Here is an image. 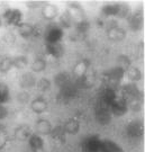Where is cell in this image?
<instances>
[{
	"instance_id": "obj_1",
	"label": "cell",
	"mask_w": 145,
	"mask_h": 152,
	"mask_svg": "<svg viewBox=\"0 0 145 152\" xmlns=\"http://www.w3.org/2000/svg\"><path fill=\"white\" fill-rule=\"evenodd\" d=\"M44 38L46 43H60L63 38V29L58 24H50L44 32Z\"/></svg>"
},
{
	"instance_id": "obj_2",
	"label": "cell",
	"mask_w": 145,
	"mask_h": 152,
	"mask_svg": "<svg viewBox=\"0 0 145 152\" xmlns=\"http://www.w3.org/2000/svg\"><path fill=\"white\" fill-rule=\"evenodd\" d=\"M95 117L100 125H108L111 122L113 115L110 113V108L101 103H98L95 108Z\"/></svg>"
},
{
	"instance_id": "obj_3",
	"label": "cell",
	"mask_w": 145,
	"mask_h": 152,
	"mask_svg": "<svg viewBox=\"0 0 145 152\" xmlns=\"http://www.w3.org/2000/svg\"><path fill=\"white\" fill-rule=\"evenodd\" d=\"M122 92H123V96L122 97L125 100H130V99H140L143 100V92L140 90V88L137 87L136 83L133 82H129L126 83L122 87Z\"/></svg>"
},
{
	"instance_id": "obj_4",
	"label": "cell",
	"mask_w": 145,
	"mask_h": 152,
	"mask_svg": "<svg viewBox=\"0 0 145 152\" xmlns=\"http://www.w3.org/2000/svg\"><path fill=\"white\" fill-rule=\"evenodd\" d=\"M2 18L5 19V22L8 25L18 27L23 23V12L17 8H9V9L5 10Z\"/></svg>"
},
{
	"instance_id": "obj_5",
	"label": "cell",
	"mask_w": 145,
	"mask_h": 152,
	"mask_svg": "<svg viewBox=\"0 0 145 152\" xmlns=\"http://www.w3.org/2000/svg\"><path fill=\"white\" fill-rule=\"evenodd\" d=\"M101 140L98 135H90L81 142L82 152H100Z\"/></svg>"
},
{
	"instance_id": "obj_6",
	"label": "cell",
	"mask_w": 145,
	"mask_h": 152,
	"mask_svg": "<svg viewBox=\"0 0 145 152\" xmlns=\"http://www.w3.org/2000/svg\"><path fill=\"white\" fill-rule=\"evenodd\" d=\"M68 15L71 17L73 23H80L86 20V12L83 10V8L81 7V5L77 4V2H71L68 5Z\"/></svg>"
},
{
	"instance_id": "obj_7",
	"label": "cell",
	"mask_w": 145,
	"mask_h": 152,
	"mask_svg": "<svg viewBox=\"0 0 145 152\" xmlns=\"http://www.w3.org/2000/svg\"><path fill=\"white\" fill-rule=\"evenodd\" d=\"M77 95H78V87L72 82L65 87L60 88L58 98H59V100L63 102V103H69L77 97Z\"/></svg>"
},
{
	"instance_id": "obj_8",
	"label": "cell",
	"mask_w": 145,
	"mask_h": 152,
	"mask_svg": "<svg viewBox=\"0 0 145 152\" xmlns=\"http://www.w3.org/2000/svg\"><path fill=\"white\" fill-rule=\"evenodd\" d=\"M126 134L132 139H138L144 134V124L141 121H132L126 126Z\"/></svg>"
},
{
	"instance_id": "obj_9",
	"label": "cell",
	"mask_w": 145,
	"mask_h": 152,
	"mask_svg": "<svg viewBox=\"0 0 145 152\" xmlns=\"http://www.w3.org/2000/svg\"><path fill=\"white\" fill-rule=\"evenodd\" d=\"M110 113L113 116H116V117H122L124 115L127 113V103L126 100L124 99L123 97H117L115 99L111 105H110Z\"/></svg>"
},
{
	"instance_id": "obj_10",
	"label": "cell",
	"mask_w": 145,
	"mask_h": 152,
	"mask_svg": "<svg viewBox=\"0 0 145 152\" xmlns=\"http://www.w3.org/2000/svg\"><path fill=\"white\" fill-rule=\"evenodd\" d=\"M128 25L130 31L133 32H138L143 28V24H144V17H143V12L141 10H137L135 12H132V15L129 16Z\"/></svg>"
},
{
	"instance_id": "obj_11",
	"label": "cell",
	"mask_w": 145,
	"mask_h": 152,
	"mask_svg": "<svg viewBox=\"0 0 145 152\" xmlns=\"http://www.w3.org/2000/svg\"><path fill=\"white\" fill-rule=\"evenodd\" d=\"M118 97L117 96V91L113 89V88L106 87L103 88V90L100 94V98H99V103L106 105L108 107H110V105L115 102V99Z\"/></svg>"
},
{
	"instance_id": "obj_12",
	"label": "cell",
	"mask_w": 145,
	"mask_h": 152,
	"mask_svg": "<svg viewBox=\"0 0 145 152\" xmlns=\"http://www.w3.org/2000/svg\"><path fill=\"white\" fill-rule=\"evenodd\" d=\"M37 79L33 72H24L19 78V85L23 89H32L36 86Z\"/></svg>"
},
{
	"instance_id": "obj_13",
	"label": "cell",
	"mask_w": 145,
	"mask_h": 152,
	"mask_svg": "<svg viewBox=\"0 0 145 152\" xmlns=\"http://www.w3.org/2000/svg\"><path fill=\"white\" fill-rule=\"evenodd\" d=\"M96 79H97V73L95 72V70L89 69L83 76L80 77L78 79V82H79V85L82 88H91L95 85Z\"/></svg>"
},
{
	"instance_id": "obj_14",
	"label": "cell",
	"mask_w": 145,
	"mask_h": 152,
	"mask_svg": "<svg viewBox=\"0 0 145 152\" xmlns=\"http://www.w3.org/2000/svg\"><path fill=\"white\" fill-rule=\"evenodd\" d=\"M45 50H46L47 54L55 59H61L64 55V46L61 43H46Z\"/></svg>"
},
{
	"instance_id": "obj_15",
	"label": "cell",
	"mask_w": 145,
	"mask_h": 152,
	"mask_svg": "<svg viewBox=\"0 0 145 152\" xmlns=\"http://www.w3.org/2000/svg\"><path fill=\"white\" fill-rule=\"evenodd\" d=\"M48 107L47 100L44 97H37L31 102V109L35 114H43Z\"/></svg>"
},
{
	"instance_id": "obj_16",
	"label": "cell",
	"mask_w": 145,
	"mask_h": 152,
	"mask_svg": "<svg viewBox=\"0 0 145 152\" xmlns=\"http://www.w3.org/2000/svg\"><path fill=\"white\" fill-rule=\"evenodd\" d=\"M52 124L51 122L45 118H41L35 123V129H36V134L39 136L50 135L51 131H52Z\"/></svg>"
},
{
	"instance_id": "obj_17",
	"label": "cell",
	"mask_w": 145,
	"mask_h": 152,
	"mask_svg": "<svg viewBox=\"0 0 145 152\" xmlns=\"http://www.w3.org/2000/svg\"><path fill=\"white\" fill-rule=\"evenodd\" d=\"M107 37L113 42H122L126 38V31L120 26L110 28L107 31Z\"/></svg>"
},
{
	"instance_id": "obj_18",
	"label": "cell",
	"mask_w": 145,
	"mask_h": 152,
	"mask_svg": "<svg viewBox=\"0 0 145 152\" xmlns=\"http://www.w3.org/2000/svg\"><path fill=\"white\" fill-rule=\"evenodd\" d=\"M72 83V76L66 71L59 72L56 76L54 77V85L59 88H63L68 85Z\"/></svg>"
},
{
	"instance_id": "obj_19",
	"label": "cell",
	"mask_w": 145,
	"mask_h": 152,
	"mask_svg": "<svg viewBox=\"0 0 145 152\" xmlns=\"http://www.w3.org/2000/svg\"><path fill=\"white\" fill-rule=\"evenodd\" d=\"M33 134V131L31 129V126L27 124L19 125L18 127H16L15 130V137L19 141H26L28 140L31 135Z\"/></svg>"
},
{
	"instance_id": "obj_20",
	"label": "cell",
	"mask_w": 145,
	"mask_h": 152,
	"mask_svg": "<svg viewBox=\"0 0 145 152\" xmlns=\"http://www.w3.org/2000/svg\"><path fill=\"white\" fill-rule=\"evenodd\" d=\"M28 144L33 152H44V140L38 134H32L28 139Z\"/></svg>"
},
{
	"instance_id": "obj_21",
	"label": "cell",
	"mask_w": 145,
	"mask_h": 152,
	"mask_svg": "<svg viewBox=\"0 0 145 152\" xmlns=\"http://www.w3.org/2000/svg\"><path fill=\"white\" fill-rule=\"evenodd\" d=\"M58 15H59V8L53 4H46L42 8V16L46 20H53Z\"/></svg>"
},
{
	"instance_id": "obj_22",
	"label": "cell",
	"mask_w": 145,
	"mask_h": 152,
	"mask_svg": "<svg viewBox=\"0 0 145 152\" xmlns=\"http://www.w3.org/2000/svg\"><path fill=\"white\" fill-rule=\"evenodd\" d=\"M89 69H90V61L83 59V60H80L77 62V64L74 65L72 72H73V76L77 77V78L79 79V78L83 76Z\"/></svg>"
},
{
	"instance_id": "obj_23",
	"label": "cell",
	"mask_w": 145,
	"mask_h": 152,
	"mask_svg": "<svg viewBox=\"0 0 145 152\" xmlns=\"http://www.w3.org/2000/svg\"><path fill=\"white\" fill-rule=\"evenodd\" d=\"M50 135L52 136L53 140L58 141L59 143H61V144H64L65 143V140H66V133H65L63 125H56V126L52 127V131H51Z\"/></svg>"
},
{
	"instance_id": "obj_24",
	"label": "cell",
	"mask_w": 145,
	"mask_h": 152,
	"mask_svg": "<svg viewBox=\"0 0 145 152\" xmlns=\"http://www.w3.org/2000/svg\"><path fill=\"white\" fill-rule=\"evenodd\" d=\"M100 152H124L123 148L113 140H101Z\"/></svg>"
},
{
	"instance_id": "obj_25",
	"label": "cell",
	"mask_w": 145,
	"mask_h": 152,
	"mask_svg": "<svg viewBox=\"0 0 145 152\" xmlns=\"http://www.w3.org/2000/svg\"><path fill=\"white\" fill-rule=\"evenodd\" d=\"M18 33L23 38H28L34 37V34H35V25L29 24V23H22L19 26H18Z\"/></svg>"
},
{
	"instance_id": "obj_26",
	"label": "cell",
	"mask_w": 145,
	"mask_h": 152,
	"mask_svg": "<svg viewBox=\"0 0 145 152\" xmlns=\"http://www.w3.org/2000/svg\"><path fill=\"white\" fill-rule=\"evenodd\" d=\"M63 127H64V131L66 134L75 135L80 131V122H79L78 118H70V120H68L65 122Z\"/></svg>"
},
{
	"instance_id": "obj_27",
	"label": "cell",
	"mask_w": 145,
	"mask_h": 152,
	"mask_svg": "<svg viewBox=\"0 0 145 152\" xmlns=\"http://www.w3.org/2000/svg\"><path fill=\"white\" fill-rule=\"evenodd\" d=\"M125 75L127 76L128 78V80H130V82H135L140 81L141 79H142V71L140 70V68H137V66H129L127 70L125 71Z\"/></svg>"
},
{
	"instance_id": "obj_28",
	"label": "cell",
	"mask_w": 145,
	"mask_h": 152,
	"mask_svg": "<svg viewBox=\"0 0 145 152\" xmlns=\"http://www.w3.org/2000/svg\"><path fill=\"white\" fill-rule=\"evenodd\" d=\"M101 14L105 17H116L118 15V4H109L103 6Z\"/></svg>"
},
{
	"instance_id": "obj_29",
	"label": "cell",
	"mask_w": 145,
	"mask_h": 152,
	"mask_svg": "<svg viewBox=\"0 0 145 152\" xmlns=\"http://www.w3.org/2000/svg\"><path fill=\"white\" fill-rule=\"evenodd\" d=\"M10 99V90L9 87L4 83V82H0V105H4V104L8 103Z\"/></svg>"
},
{
	"instance_id": "obj_30",
	"label": "cell",
	"mask_w": 145,
	"mask_h": 152,
	"mask_svg": "<svg viewBox=\"0 0 145 152\" xmlns=\"http://www.w3.org/2000/svg\"><path fill=\"white\" fill-rule=\"evenodd\" d=\"M116 62H117V65L116 66H118L120 69H123V70H127L129 66H132V61L129 59L128 55H125V54H120L117 56V59H116Z\"/></svg>"
},
{
	"instance_id": "obj_31",
	"label": "cell",
	"mask_w": 145,
	"mask_h": 152,
	"mask_svg": "<svg viewBox=\"0 0 145 152\" xmlns=\"http://www.w3.org/2000/svg\"><path fill=\"white\" fill-rule=\"evenodd\" d=\"M12 65L16 69H25L28 65V58L26 55H17L12 58Z\"/></svg>"
},
{
	"instance_id": "obj_32",
	"label": "cell",
	"mask_w": 145,
	"mask_h": 152,
	"mask_svg": "<svg viewBox=\"0 0 145 152\" xmlns=\"http://www.w3.org/2000/svg\"><path fill=\"white\" fill-rule=\"evenodd\" d=\"M12 68H14V65H12V58L4 56V58L0 59V72L7 73V72H9Z\"/></svg>"
},
{
	"instance_id": "obj_33",
	"label": "cell",
	"mask_w": 145,
	"mask_h": 152,
	"mask_svg": "<svg viewBox=\"0 0 145 152\" xmlns=\"http://www.w3.org/2000/svg\"><path fill=\"white\" fill-rule=\"evenodd\" d=\"M32 71L33 73H38V72H42L46 69V61L42 59V58H37L33 61L32 63Z\"/></svg>"
},
{
	"instance_id": "obj_34",
	"label": "cell",
	"mask_w": 145,
	"mask_h": 152,
	"mask_svg": "<svg viewBox=\"0 0 145 152\" xmlns=\"http://www.w3.org/2000/svg\"><path fill=\"white\" fill-rule=\"evenodd\" d=\"M130 15H132V10H130V7L127 4H118V15H117V17L128 19Z\"/></svg>"
},
{
	"instance_id": "obj_35",
	"label": "cell",
	"mask_w": 145,
	"mask_h": 152,
	"mask_svg": "<svg viewBox=\"0 0 145 152\" xmlns=\"http://www.w3.org/2000/svg\"><path fill=\"white\" fill-rule=\"evenodd\" d=\"M59 20H60V27L62 28H70L71 25H72V19H71V17L68 15V12L65 11V12H63L61 16L59 17Z\"/></svg>"
},
{
	"instance_id": "obj_36",
	"label": "cell",
	"mask_w": 145,
	"mask_h": 152,
	"mask_svg": "<svg viewBox=\"0 0 145 152\" xmlns=\"http://www.w3.org/2000/svg\"><path fill=\"white\" fill-rule=\"evenodd\" d=\"M36 86H37V88L42 92H45V91H48V90L51 89L52 82H51V80L47 79V78H41L37 81V83H36Z\"/></svg>"
},
{
	"instance_id": "obj_37",
	"label": "cell",
	"mask_w": 145,
	"mask_h": 152,
	"mask_svg": "<svg viewBox=\"0 0 145 152\" xmlns=\"http://www.w3.org/2000/svg\"><path fill=\"white\" fill-rule=\"evenodd\" d=\"M75 26H77V33H78V35H85L90 29V23L86 19L83 22L77 23Z\"/></svg>"
},
{
	"instance_id": "obj_38",
	"label": "cell",
	"mask_w": 145,
	"mask_h": 152,
	"mask_svg": "<svg viewBox=\"0 0 145 152\" xmlns=\"http://www.w3.org/2000/svg\"><path fill=\"white\" fill-rule=\"evenodd\" d=\"M142 102L140 99H130V100H126L127 103V108L133 110V112H140L142 109Z\"/></svg>"
},
{
	"instance_id": "obj_39",
	"label": "cell",
	"mask_w": 145,
	"mask_h": 152,
	"mask_svg": "<svg viewBox=\"0 0 145 152\" xmlns=\"http://www.w3.org/2000/svg\"><path fill=\"white\" fill-rule=\"evenodd\" d=\"M9 141V136L6 132L0 131V150H2L7 145V143Z\"/></svg>"
},
{
	"instance_id": "obj_40",
	"label": "cell",
	"mask_w": 145,
	"mask_h": 152,
	"mask_svg": "<svg viewBox=\"0 0 145 152\" xmlns=\"http://www.w3.org/2000/svg\"><path fill=\"white\" fill-rule=\"evenodd\" d=\"M17 100L22 104L28 103V100H29V95H28L26 91L19 92V94H18V97H17Z\"/></svg>"
},
{
	"instance_id": "obj_41",
	"label": "cell",
	"mask_w": 145,
	"mask_h": 152,
	"mask_svg": "<svg viewBox=\"0 0 145 152\" xmlns=\"http://www.w3.org/2000/svg\"><path fill=\"white\" fill-rule=\"evenodd\" d=\"M15 39H16V37H15V35H14V33H6L5 35H4V41H5L6 43L8 44H11L15 42Z\"/></svg>"
},
{
	"instance_id": "obj_42",
	"label": "cell",
	"mask_w": 145,
	"mask_h": 152,
	"mask_svg": "<svg viewBox=\"0 0 145 152\" xmlns=\"http://www.w3.org/2000/svg\"><path fill=\"white\" fill-rule=\"evenodd\" d=\"M8 108L5 107L4 105H0V121L1 120H5L6 117L8 116Z\"/></svg>"
},
{
	"instance_id": "obj_43",
	"label": "cell",
	"mask_w": 145,
	"mask_h": 152,
	"mask_svg": "<svg viewBox=\"0 0 145 152\" xmlns=\"http://www.w3.org/2000/svg\"><path fill=\"white\" fill-rule=\"evenodd\" d=\"M1 24H2V22H1V17H0V27H1Z\"/></svg>"
},
{
	"instance_id": "obj_44",
	"label": "cell",
	"mask_w": 145,
	"mask_h": 152,
	"mask_svg": "<svg viewBox=\"0 0 145 152\" xmlns=\"http://www.w3.org/2000/svg\"><path fill=\"white\" fill-rule=\"evenodd\" d=\"M0 130H1V125H0Z\"/></svg>"
}]
</instances>
